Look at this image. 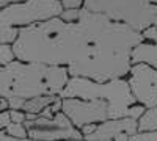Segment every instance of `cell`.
Here are the masks:
<instances>
[{
    "label": "cell",
    "mask_w": 157,
    "mask_h": 141,
    "mask_svg": "<svg viewBox=\"0 0 157 141\" xmlns=\"http://www.w3.org/2000/svg\"><path fill=\"white\" fill-rule=\"evenodd\" d=\"M141 39L127 25L78 8L19 28L11 47L19 61L61 66L69 77L104 83L129 75L132 50Z\"/></svg>",
    "instance_id": "obj_1"
},
{
    "label": "cell",
    "mask_w": 157,
    "mask_h": 141,
    "mask_svg": "<svg viewBox=\"0 0 157 141\" xmlns=\"http://www.w3.org/2000/svg\"><path fill=\"white\" fill-rule=\"evenodd\" d=\"M69 79L66 68L13 60L0 68V99L8 102V110H22L30 99L60 96Z\"/></svg>",
    "instance_id": "obj_2"
},
{
    "label": "cell",
    "mask_w": 157,
    "mask_h": 141,
    "mask_svg": "<svg viewBox=\"0 0 157 141\" xmlns=\"http://www.w3.org/2000/svg\"><path fill=\"white\" fill-rule=\"evenodd\" d=\"M61 99H82V100H105L110 105L112 119L132 118L140 121L148 110L137 104L127 79H115L110 82H93L82 77H71L66 88L60 94Z\"/></svg>",
    "instance_id": "obj_3"
},
{
    "label": "cell",
    "mask_w": 157,
    "mask_h": 141,
    "mask_svg": "<svg viewBox=\"0 0 157 141\" xmlns=\"http://www.w3.org/2000/svg\"><path fill=\"white\" fill-rule=\"evenodd\" d=\"M85 9L143 33L157 28V0H83Z\"/></svg>",
    "instance_id": "obj_4"
},
{
    "label": "cell",
    "mask_w": 157,
    "mask_h": 141,
    "mask_svg": "<svg viewBox=\"0 0 157 141\" xmlns=\"http://www.w3.org/2000/svg\"><path fill=\"white\" fill-rule=\"evenodd\" d=\"M63 11L64 8L58 0H27L0 9V44L13 46L17 39L19 28L58 17Z\"/></svg>",
    "instance_id": "obj_5"
},
{
    "label": "cell",
    "mask_w": 157,
    "mask_h": 141,
    "mask_svg": "<svg viewBox=\"0 0 157 141\" xmlns=\"http://www.w3.org/2000/svg\"><path fill=\"white\" fill-rule=\"evenodd\" d=\"M29 132V138L35 141H83V135L69 121L63 111L55 113L54 116L27 114L24 122Z\"/></svg>",
    "instance_id": "obj_6"
},
{
    "label": "cell",
    "mask_w": 157,
    "mask_h": 141,
    "mask_svg": "<svg viewBox=\"0 0 157 141\" xmlns=\"http://www.w3.org/2000/svg\"><path fill=\"white\" fill-rule=\"evenodd\" d=\"M61 111L69 118V121L82 130L90 124H102L110 116V105L105 100H82V99H63Z\"/></svg>",
    "instance_id": "obj_7"
},
{
    "label": "cell",
    "mask_w": 157,
    "mask_h": 141,
    "mask_svg": "<svg viewBox=\"0 0 157 141\" xmlns=\"http://www.w3.org/2000/svg\"><path fill=\"white\" fill-rule=\"evenodd\" d=\"M130 93L137 104L143 105L146 110L157 108V71L145 63L132 65L126 77Z\"/></svg>",
    "instance_id": "obj_8"
},
{
    "label": "cell",
    "mask_w": 157,
    "mask_h": 141,
    "mask_svg": "<svg viewBox=\"0 0 157 141\" xmlns=\"http://www.w3.org/2000/svg\"><path fill=\"white\" fill-rule=\"evenodd\" d=\"M138 121L132 118H121V119H109L102 124H98L96 130L85 136V141H113L116 136L127 133L134 136L138 133Z\"/></svg>",
    "instance_id": "obj_9"
},
{
    "label": "cell",
    "mask_w": 157,
    "mask_h": 141,
    "mask_svg": "<svg viewBox=\"0 0 157 141\" xmlns=\"http://www.w3.org/2000/svg\"><path fill=\"white\" fill-rule=\"evenodd\" d=\"M141 35V43L132 50V65L145 63L157 71V28L151 27Z\"/></svg>",
    "instance_id": "obj_10"
},
{
    "label": "cell",
    "mask_w": 157,
    "mask_h": 141,
    "mask_svg": "<svg viewBox=\"0 0 157 141\" xmlns=\"http://www.w3.org/2000/svg\"><path fill=\"white\" fill-rule=\"evenodd\" d=\"M58 99H60V96H41V97L30 99L24 104L22 111L27 113V114H32V116H38V114H41L47 107L54 105Z\"/></svg>",
    "instance_id": "obj_11"
},
{
    "label": "cell",
    "mask_w": 157,
    "mask_h": 141,
    "mask_svg": "<svg viewBox=\"0 0 157 141\" xmlns=\"http://www.w3.org/2000/svg\"><path fill=\"white\" fill-rule=\"evenodd\" d=\"M138 129L140 132H151L157 130V108L155 110H148L138 121Z\"/></svg>",
    "instance_id": "obj_12"
},
{
    "label": "cell",
    "mask_w": 157,
    "mask_h": 141,
    "mask_svg": "<svg viewBox=\"0 0 157 141\" xmlns=\"http://www.w3.org/2000/svg\"><path fill=\"white\" fill-rule=\"evenodd\" d=\"M6 135L13 136V138H19V139H25L29 138V132L25 129L24 124H16V122H11L6 129L3 130Z\"/></svg>",
    "instance_id": "obj_13"
},
{
    "label": "cell",
    "mask_w": 157,
    "mask_h": 141,
    "mask_svg": "<svg viewBox=\"0 0 157 141\" xmlns=\"http://www.w3.org/2000/svg\"><path fill=\"white\" fill-rule=\"evenodd\" d=\"M13 60H16L14 54H13V47L8 44H0V68L6 66Z\"/></svg>",
    "instance_id": "obj_14"
},
{
    "label": "cell",
    "mask_w": 157,
    "mask_h": 141,
    "mask_svg": "<svg viewBox=\"0 0 157 141\" xmlns=\"http://www.w3.org/2000/svg\"><path fill=\"white\" fill-rule=\"evenodd\" d=\"M130 141H157V130H151V132H138L135 133Z\"/></svg>",
    "instance_id": "obj_15"
},
{
    "label": "cell",
    "mask_w": 157,
    "mask_h": 141,
    "mask_svg": "<svg viewBox=\"0 0 157 141\" xmlns=\"http://www.w3.org/2000/svg\"><path fill=\"white\" fill-rule=\"evenodd\" d=\"M64 9H78L83 6V0H58Z\"/></svg>",
    "instance_id": "obj_16"
},
{
    "label": "cell",
    "mask_w": 157,
    "mask_h": 141,
    "mask_svg": "<svg viewBox=\"0 0 157 141\" xmlns=\"http://www.w3.org/2000/svg\"><path fill=\"white\" fill-rule=\"evenodd\" d=\"M10 124H11V114H10V110L0 111V132H3Z\"/></svg>",
    "instance_id": "obj_17"
},
{
    "label": "cell",
    "mask_w": 157,
    "mask_h": 141,
    "mask_svg": "<svg viewBox=\"0 0 157 141\" xmlns=\"http://www.w3.org/2000/svg\"><path fill=\"white\" fill-rule=\"evenodd\" d=\"M0 141H35L30 138H25V139H19V138H13L10 135H6L5 132H0Z\"/></svg>",
    "instance_id": "obj_18"
},
{
    "label": "cell",
    "mask_w": 157,
    "mask_h": 141,
    "mask_svg": "<svg viewBox=\"0 0 157 141\" xmlns=\"http://www.w3.org/2000/svg\"><path fill=\"white\" fill-rule=\"evenodd\" d=\"M27 0H0V9H3L10 5H14V3H24Z\"/></svg>",
    "instance_id": "obj_19"
},
{
    "label": "cell",
    "mask_w": 157,
    "mask_h": 141,
    "mask_svg": "<svg viewBox=\"0 0 157 141\" xmlns=\"http://www.w3.org/2000/svg\"><path fill=\"white\" fill-rule=\"evenodd\" d=\"M3 110H8V102L0 99V111H3Z\"/></svg>",
    "instance_id": "obj_20"
}]
</instances>
